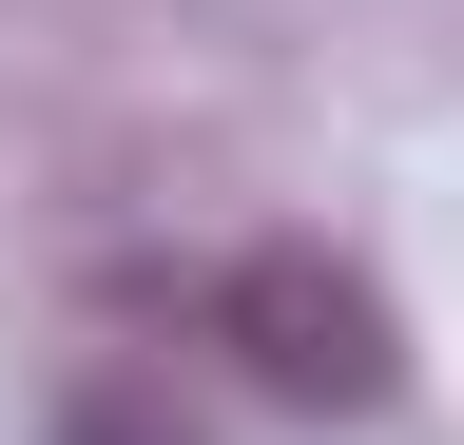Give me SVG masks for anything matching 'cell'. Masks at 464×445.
Returning <instances> with one entry per match:
<instances>
[{
  "instance_id": "2",
  "label": "cell",
  "mask_w": 464,
  "mask_h": 445,
  "mask_svg": "<svg viewBox=\"0 0 464 445\" xmlns=\"http://www.w3.org/2000/svg\"><path fill=\"white\" fill-rule=\"evenodd\" d=\"M78 445H155V426H78Z\"/></svg>"
},
{
  "instance_id": "1",
  "label": "cell",
  "mask_w": 464,
  "mask_h": 445,
  "mask_svg": "<svg viewBox=\"0 0 464 445\" xmlns=\"http://www.w3.org/2000/svg\"><path fill=\"white\" fill-rule=\"evenodd\" d=\"M213 349L271 387V407H387L406 387V329H387V291L348 252H310V233H271V252H232L213 271Z\"/></svg>"
}]
</instances>
